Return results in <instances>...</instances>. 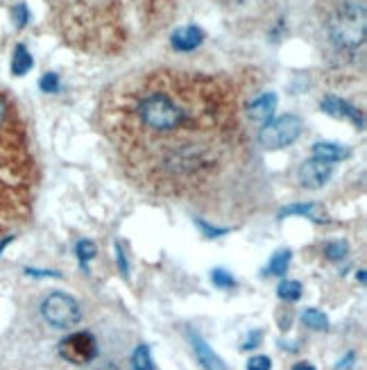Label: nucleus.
<instances>
[{"label": "nucleus", "mask_w": 367, "mask_h": 370, "mask_svg": "<svg viewBox=\"0 0 367 370\" xmlns=\"http://www.w3.org/2000/svg\"><path fill=\"white\" fill-rule=\"evenodd\" d=\"M12 241H14V237H3V239H0V255H3V250H5Z\"/></svg>", "instance_id": "7c9ffc66"}, {"label": "nucleus", "mask_w": 367, "mask_h": 370, "mask_svg": "<svg viewBox=\"0 0 367 370\" xmlns=\"http://www.w3.org/2000/svg\"><path fill=\"white\" fill-rule=\"evenodd\" d=\"M39 89L43 94H57L59 91V77L54 73H45L41 80H39Z\"/></svg>", "instance_id": "4be33fe9"}, {"label": "nucleus", "mask_w": 367, "mask_h": 370, "mask_svg": "<svg viewBox=\"0 0 367 370\" xmlns=\"http://www.w3.org/2000/svg\"><path fill=\"white\" fill-rule=\"evenodd\" d=\"M313 209H315V202H295V205H288L283 207L279 212V219H286V216H313Z\"/></svg>", "instance_id": "6ab92c4d"}, {"label": "nucleus", "mask_w": 367, "mask_h": 370, "mask_svg": "<svg viewBox=\"0 0 367 370\" xmlns=\"http://www.w3.org/2000/svg\"><path fill=\"white\" fill-rule=\"evenodd\" d=\"M327 37L338 55L354 57L365 46V5L363 0H338L327 19Z\"/></svg>", "instance_id": "f03ea898"}, {"label": "nucleus", "mask_w": 367, "mask_h": 370, "mask_svg": "<svg viewBox=\"0 0 367 370\" xmlns=\"http://www.w3.org/2000/svg\"><path fill=\"white\" fill-rule=\"evenodd\" d=\"M14 16H16V25H18V28H23V25H27V21H30V12H27V7L23 3H18L14 7Z\"/></svg>", "instance_id": "393cba45"}, {"label": "nucleus", "mask_w": 367, "mask_h": 370, "mask_svg": "<svg viewBox=\"0 0 367 370\" xmlns=\"http://www.w3.org/2000/svg\"><path fill=\"white\" fill-rule=\"evenodd\" d=\"M261 341H263L261 330H254V332H250V336H247V341L243 343V350H256L261 346Z\"/></svg>", "instance_id": "a878e982"}, {"label": "nucleus", "mask_w": 367, "mask_h": 370, "mask_svg": "<svg viewBox=\"0 0 367 370\" xmlns=\"http://www.w3.org/2000/svg\"><path fill=\"white\" fill-rule=\"evenodd\" d=\"M274 110H277V96L261 94V96H256L252 103H247L245 114H247V119L254 123H265L272 119Z\"/></svg>", "instance_id": "1a4fd4ad"}, {"label": "nucleus", "mask_w": 367, "mask_h": 370, "mask_svg": "<svg viewBox=\"0 0 367 370\" xmlns=\"http://www.w3.org/2000/svg\"><path fill=\"white\" fill-rule=\"evenodd\" d=\"M347 255H350V243L345 239H338V241H329L324 246V257L329 261H343Z\"/></svg>", "instance_id": "a211bd4d"}, {"label": "nucleus", "mask_w": 367, "mask_h": 370, "mask_svg": "<svg viewBox=\"0 0 367 370\" xmlns=\"http://www.w3.org/2000/svg\"><path fill=\"white\" fill-rule=\"evenodd\" d=\"M301 291H304V286L297 279H281L279 286H277V295L281 300H288V302H297L301 297Z\"/></svg>", "instance_id": "2eb2a0df"}, {"label": "nucleus", "mask_w": 367, "mask_h": 370, "mask_svg": "<svg viewBox=\"0 0 367 370\" xmlns=\"http://www.w3.org/2000/svg\"><path fill=\"white\" fill-rule=\"evenodd\" d=\"M59 355L75 366H87L98 357V341L91 332H73L59 343Z\"/></svg>", "instance_id": "39448f33"}, {"label": "nucleus", "mask_w": 367, "mask_h": 370, "mask_svg": "<svg viewBox=\"0 0 367 370\" xmlns=\"http://www.w3.org/2000/svg\"><path fill=\"white\" fill-rule=\"evenodd\" d=\"M313 155L315 159H322L327 164H331V161H343L352 155V150L347 146H338V143L331 141H320L313 146Z\"/></svg>", "instance_id": "9b49d317"}, {"label": "nucleus", "mask_w": 367, "mask_h": 370, "mask_svg": "<svg viewBox=\"0 0 367 370\" xmlns=\"http://www.w3.org/2000/svg\"><path fill=\"white\" fill-rule=\"evenodd\" d=\"M301 323H304L308 330H315V332H329V327H331L327 313L320 309H304L301 311Z\"/></svg>", "instance_id": "4468645a"}, {"label": "nucleus", "mask_w": 367, "mask_h": 370, "mask_svg": "<svg viewBox=\"0 0 367 370\" xmlns=\"http://www.w3.org/2000/svg\"><path fill=\"white\" fill-rule=\"evenodd\" d=\"M25 275H32V277H59L57 270H39V268H25Z\"/></svg>", "instance_id": "cd10ccee"}, {"label": "nucleus", "mask_w": 367, "mask_h": 370, "mask_svg": "<svg viewBox=\"0 0 367 370\" xmlns=\"http://www.w3.org/2000/svg\"><path fill=\"white\" fill-rule=\"evenodd\" d=\"M322 110L329 116H336V119H347L350 123H354L359 130L365 128V121H363L361 110H356L354 105H350V103L343 101V98H338V96H327L324 101H322Z\"/></svg>", "instance_id": "6e6552de"}, {"label": "nucleus", "mask_w": 367, "mask_h": 370, "mask_svg": "<svg viewBox=\"0 0 367 370\" xmlns=\"http://www.w3.org/2000/svg\"><path fill=\"white\" fill-rule=\"evenodd\" d=\"M247 370H272V359L265 355H256L247 361Z\"/></svg>", "instance_id": "5701e85b"}, {"label": "nucleus", "mask_w": 367, "mask_h": 370, "mask_svg": "<svg viewBox=\"0 0 367 370\" xmlns=\"http://www.w3.org/2000/svg\"><path fill=\"white\" fill-rule=\"evenodd\" d=\"M202 41H204V32H202L197 25H184V28H177L172 32V37H170L172 48L179 52L195 50Z\"/></svg>", "instance_id": "9d476101"}, {"label": "nucleus", "mask_w": 367, "mask_h": 370, "mask_svg": "<svg viewBox=\"0 0 367 370\" xmlns=\"http://www.w3.org/2000/svg\"><path fill=\"white\" fill-rule=\"evenodd\" d=\"M211 282H214V286L225 288V291H227V288L236 286V277L225 268H214V270H211Z\"/></svg>", "instance_id": "aec40b11"}, {"label": "nucleus", "mask_w": 367, "mask_h": 370, "mask_svg": "<svg viewBox=\"0 0 367 370\" xmlns=\"http://www.w3.org/2000/svg\"><path fill=\"white\" fill-rule=\"evenodd\" d=\"M290 259H292V252L288 248L277 250L272 255L270 264H268V268L263 270V273L265 275H274V277H283V275L288 273V268H290Z\"/></svg>", "instance_id": "f8f14e48"}, {"label": "nucleus", "mask_w": 367, "mask_h": 370, "mask_svg": "<svg viewBox=\"0 0 367 370\" xmlns=\"http://www.w3.org/2000/svg\"><path fill=\"white\" fill-rule=\"evenodd\" d=\"M197 228L202 230V234H204L207 239H218V237H225V234H229V228H216V225H209L207 221L202 219H195Z\"/></svg>", "instance_id": "412c9836"}, {"label": "nucleus", "mask_w": 367, "mask_h": 370, "mask_svg": "<svg viewBox=\"0 0 367 370\" xmlns=\"http://www.w3.org/2000/svg\"><path fill=\"white\" fill-rule=\"evenodd\" d=\"M114 250H116V264H118V270H121V273H123V277H130V264H127V257H125V250L121 248V243H116Z\"/></svg>", "instance_id": "b1692460"}, {"label": "nucleus", "mask_w": 367, "mask_h": 370, "mask_svg": "<svg viewBox=\"0 0 367 370\" xmlns=\"http://www.w3.org/2000/svg\"><path fill=\"white\" fill-rule=\"evenodd\" d=\"M32 66H34V61H32L30 50H27L25 46H16L14 48V55H12V73L16 77H21L25 73H30Z\"/></svg>", "instance_id": "ddd939ff"}, {"label": "nucleus", "mask_w": 367, "mask_h": 370, "mask_svg": "<svg viewBox=\"0 0 367 370\" xmlns=\"http://www.w3.org/2000/svg\"><path fill=\"white\" fill-rule=\"evenodd\" d=\"M292 370H317L310 361H299V364H295L292 366Z\"/></svg>", "instance_id": "c85d7f7f"}, {"label": "nucleus", "mask_w": 367, "mask_h": 370, "mask_svg": "<svg viewBox=\"0 0 367 370\" xmlns=\"http://www.w3.org/2000/svg\"><path fill=\"white\" fill-rule=\"evenodd\" d=\"M132 368L134 370H157L154 368V361L150 355V348L141 343V346H136L132 352Z\"/></svg>", "instance_id": "dca6fc26"}, {"label": "nucleus", "mask_w": 367, "mask_h": 370, "mask_svg": "<svg viewBox=\"0 0 367 370\" xmlns=\"http://www.w3.org/2000/svg\"><path fill=\"white\" fill-rule=\"evenodd\" d=\"M103 119L125 173L157 193L218 186L243 148L232 87L204 73H145L109 98Z\"/></svg>", "instance_id": "f257e3e1"}, {"label": "nucleus", "mask_w": 367, "mask_h": 370, "mask_svg": "<svg viewBox=\"0 0 367 370\" xmlns=\"http://www.w3.org/2000/svg\"><path fill=\"white\" fill-rule=\"evenodd\" d=\"M188 339H190L193 352H195V357H197L202 368H204V370H227V364L223 361V357H220L218 352L211 348L197 332H190Z\"/></svg>", "instance_id": "0eeeda50"}, {"label": "nucleus", "mask_w": 367, "mask_h": 370, "mask_svg": "<svg viewBox=\"0 0 367 370\" xmlns=\"http://www.w3.org/2000/svg\"><path fill=\"white\" fill-rule=\"evenodd\" d=\"M75 255H77V259H80V266L84 268V270H89V261H91V259H96V255H98L96 243H93V241H89V239L77 241Z\"/></svg>", "instance_id": "f3484780"}, {"label": "nucleus", "mask_w": 367, "mask_h": 370, "mask_svg": "<svg viewBox=\"0 0 367 370\" xmlns=\"http://www.w3.org/2000/svg\"><path fill=\"white\" fill-rule=\"evenodd\" d=\"M96 370H118V366L114 364V361H105L103 366H98Z\"/></svg>", "instance_id": "c756f323"}, {"label": "nucleus", "mask_w": 367, "mask_h": 370, "mask_svg": "<svg viewBox=\"0 0 367 370\" xmlns=\"http://www.w3.org/2000/svg\"><path fill=\"white\" fill-rule=\"evenodd\" d=\"M334 168L331 164H327L322 159H308L299 166V182L306 188H320L331 179Z\"/></svg>", "instance_id": "423d86ee"}, {"label": "nucleus", "mask_w": 367, "mask_h": 370, "mask_svg": "<svg viewBox=\"0 0 367 370\" xmlns=\"http://www.w3.org/2000/svg\"><path fill=\"white\" fill-rule=\"evenodd\" d=\"M301 128H304V123L292 114L281 116V119H277V121H268L259 130V146L265 150L288 148L290 143H295L299 139Z\"/></svg>", "instance_id": "7ed1b4c3"}, {"label": "nucleus", "mask_w": 367, "mask_h": 370, "mask_svg": "<svg viewBox=\"0 0 367 370\" xmlns=\"http://www.w3.org/2000/svg\"><path fill=\"white\" fill-rule=\"evenodd\" d=\"M359 282L365 284V270H359Z\"/></svg>", "instance_id": "2f4dec72"}, {"label": "nucleus", "mask_w": 367, "mask_h": 370, "mask_svg": "<svg viewBox=\"0 0 367 370\" xmlns=\"http://www.w3.org/2000/svg\"><path fill=\"white\" fill-rule=\"evenodd\" d=\"M41 313L52 327L57 330H70L82 320V309L77 300L68 293L54 291L41 302Z\"/></svg>", "instance_id": "20e7f679"}, {"label": "nucleus", "mask_w": 367, "mask_h": 370, "mask_svg": "<svg viewBox=\"0 0 367 370\" xmlns=\"http://www.w3.org/2000/svg\"><path fill=\"white\" fill-rule=\"evenodd\" d=\"M354 361H356V352H347V355L336 364V370H350L354 366Z\"/></svg>", "instance_id": "bb28decb"}]
</instances>
